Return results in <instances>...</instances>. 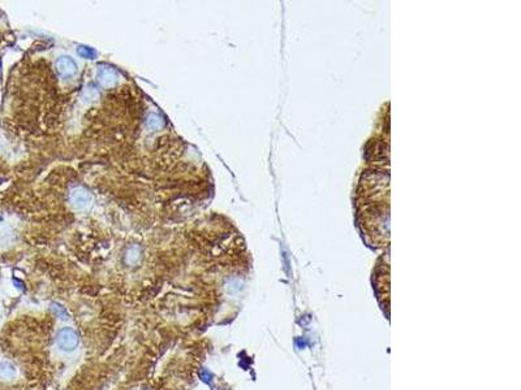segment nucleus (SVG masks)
Masks as SVG:
<instances>
[{"instance_id":"7","label":"nucleus","mask_w":521,"mask_h":390,"mask_svg":"<svg viewBox=\"0 0 521 390\" xmlns=\"http://www.w3.org/2000/svg\"><path fill=\"white\" fill-rule=\"evenodd\" d=\"M51 310L54 311V312L56 313V315H58V316L60 317V319H63V320H67L68 319V312H67V311H65L64 307H61L60 304L52 303L51 304Z\"/></svg>"},{"instance_id":"4","label":"nucleus","mask_w":521,"mask_h":390,"mask_svg":"<svg viewBox=\"0 0 521 390\" xmlns=\"http://www.w3.org/2000/svg\"><path fill=\"white\" fill-rule=\"evenodd\" d=\"M56 71L60 74L61 77H70L73 76L77 71V65L73 60L67 56H63V58L59 59L56 61Z\"/></svg>"},{"instance_id":"1","label":"nucleus","mask_w":521,"mask_h":390,"mask_svg":"<svg viewBox=\"0 0 521 390\" xmlns=\"http://www.w3.org/2000/svg\"><path fill=\"white\" fill-rule=\"evenodd\" d=\"M80 343V336L74 328L65 326L61 328L56 334V345L59 349L64 352H72L77 349Z\"/></svg>"},{"instance_id":"6","label":"nucleus","mask_w":521,"mask_h":390,"mask_svg":"<svg viewBox=\"0 0 521 390\" xmlns=\"http://www.w3.org/2000/svg\"><path fill=\"white\" fill-rule=\"evenodd\" d=\"M162 126H163V120H162L160 116L153 113V115H150L149 117H147V120H146L147 129H150V130H158V129H160Z\"/></svg>"},{"instance_id":"9","label":"nucleus","mask_w":521,"mask_h":390,"mask_svg":"<svg viewBox=\"0 0 521 390\" xmlns=\"http://www.w3.org/2000/svg\"><path fill=\"white\" fill-rule=\"evenodd\" d=\"M0 319H2V308H0Z\"/></svg>"},{"instance_id":"8","label":"nucleus","mask_w":521,"mask_h":390,"mask_svg":"<svg viewBox=\"0 0 521 390\" xmlns=\"http://www.w3.org/2000/svg\"><path fill=\"white\" fill-rule=\"evenodd\" d=\"M138 253H135L133 250H131L128 253V255H127V260H128V263H131V264H133V263H136L138 260Z\"/></svg>"},{"instance_id":"2","label":"nucleus","mask_w":521,"mask_h":390,"mask_svg":"<svg viewBox=\"0 0 521 390\" xmlns=\"http://www.w3.org/2000/svg\"><path fill=\"white\" fill-rule=\"evenodd\" d=\"M70 205L73 206L76 210H85L91 202L89 191L83 187H74L69 194Z\"/></svg>"},{"instance_id":"5","label":"nucleus","mask_w":521,"mask_h":390,"mask_svg":"<svg viewBox=\"0 0 521 390\" xmlns=\"http://www.w3.org/2000/svg\"><path fill=\"white\" fill-rule=\"evenodd\" d=\"M17 376V367L10 360H0V380L10 381Z\"/></svg>"},{"instance_id":"3","label":"nucleus","mask_w":521,"mask_h":390,"mask_svg":"<svg viewBox=\"0 0 521 390\" xmlns=\"http://www.w3.org/2000/svg\"><path fill=\"white\" fill-rule=\"evenodd\" d=\"M118 80L119 76L115 72V69L109 67L99 68V71H98V81H99V83L103 87L115 86Z\"/></svg>"}]
</instances>
